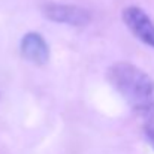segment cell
Returning a JSON list of instances; mask_svg holds the SVG:
<instances>
[{"instance_id":"6da1fadb","label":"cell","mask_w":154,"mask_h":154,"mask_svg":"<svg viewBox=\"0 0 154 154\" xmlns=\"http://www.w3.org/2000/svg\"><path fill=\"white\" fill-rule=\"evenodd\" d=\"M109 84L126 103L147 121L154 120V79L129 61H117L106 72Z\"/></svg>"},{"instance_id":"7a4b0ae2","label":"cell","mask_w":154,"mask_h":154,"mask_svg":"<svg viewBox=\"0 0 154 154\" xmlns=\"http://www.w3.org/2000/svg\"><path fill=\"white\" fill-rule=\"evenodd\" d=\"M42 12L52 23L69 24L73 27H85L91 21L90 12L81 6H76V5L47 3L42 8Z\"/></svg>"},{"instance_id":"3957f363","label":"cell","mask_w":154,"mask_h":154,"mask_svg":"<svg viewBox=\"0 0 154 154\" xmlns=\"http://www.w3.org/2000/svg\"><path fill=\"white\" fill-rule=\"evenodd\" d=\"M123 21L139 41L154 48V23L144 9L139 6H127L123 11Z\"/></svg>"},{"instance_id":"277c9868","label":"cell","mask_w":154,"mask_h":154,"mask_svg":"<svg viewBox=\"0 0 154 154\" xmlns=\"http://www.w3.org/2000/svg\"><path fill=\"white\" fill-rule=\"evenodd\" d=\"M20 51L27 61L38 66H44L50 60V47L47 41L36 32H29L23 36Z\"/></svg>"},{"instance_id":"5b68a950","label":"cell","mask_w":154,"mask_h":154,"mask_svg":"<svg viewBox=\"0 0 154 154\" xmlns=\"http://www.w3.org/2000/svg\"><path fill=\"white\" fill-rule=\"evenodd\" d=\"M144 132H145V136L148 138L150 144L153 145V148H154V120L145 123V126H144Z\"/></svg>"}]
</instances>
